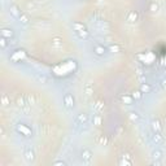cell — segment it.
<instances>
[{
    "instance_id": "obj_39",
    "label": "cell",
    "mask_w": 166,
    "mask_h": 166,
    "mask_svg": "<svg viewBox=\"0 0 166 166\" xmlns=\"http://www.w3.org/2000/svg\"><path fill=\"white\" fill-rule=\"evenodd\" d=\"M96 1H97V3H104L105 0H96Z\"/></svg>"
},
{
    "instance_id": "obj_6",
    "label": "cell",
    "mask_w": 166,
    "mask_h": 166,
    "mask_svg": "<svg viewBox=\"0 0 166 166\" xmlns=\"http://www.w3.org/2000/svg\"><path fill=\"white\" fill-rule=\"evenodd\" d=\"M74 105H75V100H74V96L71 93H65L64 95V106L65 109L68 110H73Z\"/></svg>"
},
{
    "instance_id": "obj_36",
    "label": "cell",
    "mask_w": 166,
    "mask_h": 166,
    "mask_svg": "<svg viewBox=\"0 0 166 166\" xmlns=\"http://www.w3.org/2000/svg\"><path fill=\"white\" fill-rule=\"evenodd\" d=\"M152 165H155V166H161V165H162V161H161V160H152Z\"/></svg>"
},
{
    "instance_id": "obj_2",
    "label": "cell",
    "mask_w": 166,
    "mask_h": 166,
    "mask_svg": "<svg viewBox=\"0 0 166 166\" xmlns=\"http://www.w3.org/2000/svg\"><path fill=\"white\" fill-rule=\"evenodd\" d=\"M34 27H37L39 29V30H51L52 29V22L51 21H48V19H44V18H38V19H35L34 21Z\"/></svg>"
},
{
    "instance_id": "obj_21",
    "label": "cell",
    "mask_w": 166,
    "mask_h": 166,
    "mask_svg": "<svg viewBox=\"0 0 166 166\" xmlns=\"http://www.w3.org/2000/svg\"><path fill=\"white\" fill-rule=\"evenodd\" d=\"M1 37H4V38L11 40V39L14 37V31H13L12 29H3L1 30Z\"/></svg>"
},
{
    "instance_id": "obj_22",
    "label": "cell",
    "mask_w": 166,
    "mask_h": 166,
    "mask_svg": "<svg viewBox=\"0 0 166 166\" xmlns=\"http://www.w3.org/2000/svg\"><path fill=\"white\" fill-rule=\"evenodd\" d=\"M75 35L79 39H83V40H86V39H88L90 38V31L87 30H80V31H75Z\"/></svg>"
},
{
    "instance_id": "obj_11",
    "label": "cell",
    "mask_w": 166,
    "mask_h": 166,
    "mask_svg": "<svg viewBox=\"0 0 166 166\" xmlns=\"http://www.w3.org/2000/svg\"><path fill=\"white\" fill-rule=\"evenodd\" d=\"M51 47H52V50H55V51L61 50V48L64 47V42H63V39L58 38V37L52 38V40H51Z\"/></svg>"
},
{
    "instance_id": "obj_41",
    "label": "cell",
    "mask_w": 166,
    "mask_h": 166,
    "mask_svg": "<svg viewBox=\"0 0 166 166\" xmlns=\"http://www.w3.org/2000/svg\"><path fill=\"white\" fill-rule=\"evenodd\" d=\"M153 1H155V3H156V1H157V0H153Z\"/></svg>"
},
{
    "instance_id": "obj_4",
    "label": "cell",
    "mask_w": 166,
    "mask_h": 166,
    "mask_svg": "<svg viewBox=\"0 0 166 166\" xmlns=\"http://www.w3.org/2000/svg\"><path fill=\"white\" fill-rule=\"evenodd\" d=\"M134 164V160H132V156L127 153V152H125V153H122L119 156L118 158V165L119 166H131Z\"/></svg>"
},
{
    "instance_id": "obj_1",
    "label": "cell",
    "mask_w": 166,
    "mask_h": 166,
    "mask_svg": "<svg viewBox=\"0 0 166 166\" xmlns=\"http://www.w3.org/2000/svg\"><path fill=\"white\" fill-rule=\"evenodd\" d=\"M24 158L25 161L27 162V164H32V162L35 161V158H37V153H35L34 148L31 147V145L26 144L25 148H24Z\"/></svg>"
},
{
    "instance_id": "obj_33",
    "label": "cell",
    "mask_w": 166,
    "mask_h": 166,
    "mask_svg": "<svg viewBox=\"0 0 166 166\" xmlns=\"http://www.w3.org/2000/svg\"><path fill=\"white\" fill-rule=\"evenodd\" d=\"M149 9H151V12H153V13H156V12H158V5L156 4V3L153 1L151 4V6H149Z\"/></svg>"
},
{
    "instance_id": "obj_15",
    "label": "cell",
    "mask_w": 166,
    "mask_h": 166,
    "mask_svg": "<svg viewBox=\"0 0 166 166\" xmlns=\"http://www.w3.org/2000/svg\"><path fill=\"white\" fill-rule=\"evenodd\" d=\"M138 18H139L138 12H136V11H130L129 14H127V17H126V21H127L129 24H135V22L138 21Z\"/></svg>"
},
{
    "instance_id": "obj_38",
    "label": "cell",
    "mask_w": 166,
    "mask_h": 166,
    "mask_svg": "<svg viewBox=\"0 0 166 166\" xmlns=\"http://www.w3.org/2000/svg\"><path fill=\"white\" fill-rule=\"evenodd\" d=\"M0 132H1V138L3 139H5V130H4V127H0Z\"/></svg>"
},
{
    "instance_id": "obj_32",
    "label": "cell",
    "mask_w": 166,
    "mask_h": 166,
    "mask_svg": "<svg viewBox=\"0 0 166 166\" xmlns=\"http://www.w3.org/2000/svg\"><path fill=\"white\" fill-rule=\"evenodd\" d=\"M97 142H99L100 145H106V144H108V138H106L105 135H101V136L99 138V140H97Z\"/></svg>"
},
{
    "instance_id": "obj_3",
    "label": "cell",
    "mask_w": 166,
    "mask_h": 166,
    "mask_svg": "<svg viewBox=\"0 0 166 166\" xmlns=\"http://www.w3.org/2000/svg\"><path fill=\"white\" fill-rule=\"evenodd\" d=\"M16 131H17L18 134H21L22 136H25V138H30V136H32L31 129L27 125H25V123H18V125L16 126Z\"/></svg>"
},
{
    "instance_id": "obj_5",
    "label": "cell",
    "mask_w": 166,
    "mask_h": 166,
    "mask_svg": "<svg viewBox=\"0 0 166 166\" xmlns=\"http://www.w3.org/2000/svg\"><path fill=\"white\" fill-rule=\"evenodd\" d=\"M87 122H88V116L84 114V113H80V114H78L75 117V119H74V127L78 130L79 127H82V126L86 125Z\"/></svg>"
},
{
    "instance_id": "obj_16",
    "label": "cell",
    "mask_w": 166,
    "mask_h": 166,
    "mask_svg": "<svg viewBox=\"0 0 166 166\" xmlns=\"http://www.w3.org/2000/svg\"><path fill=\"white\" fill-rule=\"evenodd\" d=\"M16 104H17V106H18L19 109L25 108L26 105H30V104L27 103V100H26V96H22V95L17 96V100H16Z\"/></svg>"
},
{
    "instance_id": "obj_13",
    "label": "cell",
    "mask_w": 166,
    "mask_h": 166,
    "mask_svg": "<svg viewBox=\"0 0 166 166\" xmlns=\"http://www.w3.org/2000/svg\"><path fill=\"white\" fill-rule=\"evenodd\" d=\"M92 51H93V53H95L96 56H99V57H101V56H104V55L106 53V48L104 47V45H101V44H95L92 47Z\"/></svg>"
},
{
    "instance_id": "obj_19",
    "label": "cell",
    "mask_w": 166,
    "mask_h": 166,
    "mask_svg": "<svg viewBox=\"0 0 166 166\" xmlns=\"http://www.w3.org/2000/svg\"><path fill=\"white\" fill-rule=\"evenodd\" d=\"M129 118L131 119V122H134V123H138V122H140V119H142V117L140 114H139L138 112H129Z\"/></svg>"
},
{
    "instance_id": "obj_8",
    "label": "cell",
    "mask_w": 166,
    "mask_h": 166,
    "mask_svg": "<svg viewBox=\"0 0 166 166\" xmlns=\"http://www.w3.org/2000/svg\"><path fill=\"white\" fill-rule=\"evenodd\" d=\"M34 78L38 83H42V84H48L51 82V78L44 73H34Z\"/></svg>"
},
{
    "instance_id": "obj_27",
    "label": "cell",
    "mask_w": 166,
    "mask_h": 166,
    "mask_svg": "<svg viewBox=\"0 0 166 166\" xmlns=\"http://www.w3.org/2000/svg\"><path fill=\"white\" fill-rule=\"evenodd\" d=\"M108 50H109V52H112V53H119V52H121V47H119L118 44H109Z\"/></svg>"
},
{
    "instance_id": "obj_10",
    "label": "cell",
    "mask_w": 166,
    "mask_h": 166,
    "mask_svg": "<svg viewBox=\"0 0 166 166\" xmlns=\"http://www.w3.org/2000/svg\"><path fill=\"white\" fill-rule=\"evenodd\" d=\"M151 130L152 132H160V134H162V125L158 118H153L151 121Z\"/></svg>"
},
{
    "instance_id": "obj_30",
    "label": "cell",
    "mask_w": 166,
    "mask_h": 166,
    "mask_svg": "<svg viewBox=\"0 0 166 166\" xmlns=\"http://www.w3.org/2000/svg\"><path fill=\"white\" fill-rule=\"evenodd\" d=\"M26 100H27V103L30 104V105H35V104H37V99H35L34 93H29V95H26Z\"/></svg>"
},
{
    "instance_id": "obj_35",
    "label": "cell",
    "mask_w": 166,
    "mask_h": 166,
    "mask_svg": "<svg viewBox=\"0 0 166 166\" xmlns=\"http://www.w3.org/2000/svg\"><path fill=\"white\" fill-rule=\"evenodd\" d=\"M26 5H27V8H29V9H32V11H35V9L38 8V6L35 5L32 1H27V4H26Z\"/></svg>"
},
{
    "instance_id": "obj_34",
    "label": "cell",
    "mask_w": 166,
    "mask_h": 166,
    "mask_svg": "<svg viewBox=\"0 0 166 166\" xmlns=\"http://www.w3.org/2000/svg\"><path fill=\"white\" fill-rule=\"evenodd\" d=\"M53 165H55V166H66L68 164H66V162H65L64 160H58V161H55Z\"/></svg>"
},
{
    "instance_id": "obj_31",
    "label": "cell",
    "mask_w": 166,
    "mask_h": 166,
    "mask_svg": "<svg viewBox=\"0 0 166 166\" xmlns=\"http://www.w3.org/2000/svg\"><path fill=\"white\" fill-rule=\"evenodd\" d=\"M8 40L9 39H6V38H4V37H1V39H0V47L3 48V50H5L6 47H8Z\"/></svg>"
},
{
    "instance_id": "obj_12",
    "label": "cell",
    "mask_w": 166,
    "mask_h": 166,
    "mask_svg": "<svg viewBox=\"0 0 166 166\" xmlns=\"http://www.w3.org/2000/svg\"><path fill=\"white\" fill-rule=\"evenodd\" d=\"M83 93L86 97H91L93 93V83L91 82V80H88V82L84 83L83 86Z\"/></svg>"
},
{
    "instance_id": "obj_37",
    "label": "cell",
    "mask_w": 166,
    "mask_h": 166,
    "mask_svg": "<svg viewBox=\"0 0 166 166\" xmlns=\"http://www.w3.org/2000/svg\"><path fill=\"white\" fill-rule=\"evenodd\" d=\"M161 87L166 91V77L164 78V79H161Z\"/></svg>"
},
{
    "instance_id": "obj_24",
    "label": "cell",
    "mask_w": 166,
    "mask_h": 166,
    "mask_svg": "<svg viewBox=\"0 0 166 166\" xmlns=\"http://www.w3.org/2000/svg\"><path fill=\"white\" fill-rule=\"evenodd\" d=\"M101 122H103V118H101V116H100V113L93 114V117H92V125L100 126V125H101Z\"/></svg>"
},
{
    "instance_id": "obj_17",
    "label": "cell",
    "mask_w": 166,
    "mask_h": 166,
    "mask_svg": "<svg viewBox=\"0 0 166 166\" xmlns=\"http://www.w3.org/2000/svg\"><path fill=\"white\" fill-rule=\"evenodd\" d=\"M9 12H11V14L13 16L14 18H17L18 19V17L22 14V12L19 11V8L16 4H11V6H9Z\"/></svg>"
},
{
    "instance_id": "obj_20",
    "label": "cell",
    "mask_w": 166,
    "mask_h": 166,
    "mask_svg": "<svg viewBox=\"0 0 166 166\" xmlns=\"http://www.w3.org/2000/svg\"><path fill=\"white\" fill-rule=\"evenodd\" d=\"M71 29H73V31H80V30H86V25L83 24V22H73L71 24Z\"/></svg>"
},
{
    "instance_id": "obj_9",
    "label": "cell",
    "mask_w": 166,
    "mask_h": 166,
    "mask_svg": "<svg viewBox=\"0 0 166 166\" xmlns=\"http://www.w3.org/2000/svg\"><path fill=\"white\" fill-rule=\"evenodd\" d=\"M151 140L156 145H161L165 143L164 136H162V134H160V132H151Z\"/></svg>"
},
{
    "instance_id": "obj_26",
    "label": "cell",
    "mask_w": 166,
    "mask_h": 166,
    "mask_svg": "<svg viewBox=\"0 0 166 166\" xmlns=\"http://www.w3.org/2000/svg\"><path fill=\"white\" fill-rule=\"evenodd\" d=\"M18 21H19V24L24 25V26H27L29 24H30V19H29V17L26 14H24V13L18 17Z\"/></svg>"
},
{
    "instance_id": "obj_14",
    "label": "cell",
    "mask_w": 166,
    "mask_h": 166,
    "mask_svg": "<svg viewBox=\"0 0 166 166\" xmlns=\"http://www.w3.org/2000/svg\"><path fill=\"white\" fill-rule=\"evenodd\" d=\"M104 108H105V104H104L103 100H96V101L92 104V109L95 113H101Z\"/></svg>"
},
{
    "instance_id": "obj_23",
    "label": "cell",
    "mask_w": 166,
    "mask_h": 166,
    "mask_svg": "<svg viewBox=\"0 0 166 166\" xmlns=\"http://www.w3.org/2000/svg\"><path fill=\"white\" fill-rule=\"evenodd\" d=\"M121 101L123 104H126V105H131V104L134 103V99H132L131 95H122L121 96Z\"/></svg>"
},
{
    "instance_id": "obj_25",
    "label": "cell",
    "mask_w": 166,
    "mask_h": 166,
    "mask_svg": "<svg viewBox=\"0 0 166 166\" xmlns=\"http://www.w3.org/2000/svg\"><path fill=\"white\" fill-rule=\"evenodd\" d=\"M140 91L143 93H151L152 92V86L151 84H148V83H142Z\"/></svg>"
},
{
    "instance_id": "obj_40",
    "label": "cell",
    "mask_w": 166,
    "mask_h": 166,
    "mask_svg": "<svg viewBox=\"0 0 166 166\" xmlns=\"http://www.w3.org/2000/svg\"><path fill=\"white\" fill-rule=\"evenodd\" d=\"M165 77H166V69H165Z\"/></svg>"
},
{
    "instance_id": "obj_18",
    "label": "cell",
    "mask_w": 166,
    "mask_h": 166,
    "mask_svg": "<svg viewBox=\"0 0 166 166\" xmlns=\"http://www.w3.org/2000/svg\"><path fill=\"white\" fill-rule=\"evenodd\" d=\"M151 157H152V160H162V157H164V152H162L161 149L156 148V149L152 151Z\"/></svg>"
},
{
    "instance_id": "obj_7",
    "label": "cell",
    "mask_w": 166,
    "mask_h": 166,
    "mask_svg": "<svg viewBox=\"0 0 166 166\" xmlns=\"http://www.w3.org/2000/svg\"><path fill=\"white\" fill-rule=\"evenodd\" d=\"M80 158H82L83 164H86V165L91 164V161H92V158H93L92 151H91V149H88V148H84L83 151L80 152Z\"/></svg>"
},
{
    "instance_id": "obj_28",
    "label": "cell",
    "mask_w": 166,
    "mask_h": 166,
    "mask_svg": "<svg viewBox=\"0 0 166 166\" xmlns=\"http://www.w3.org/2000/svg\"><path fill=\"white\" fill-rule=\"evenodd\" d=\"M9 104H11V99H9V96L6 95V93H3L1 95V105L5 108V106H8Z\"/></svg>"
},
{
    "instance_id": "obj_29",
    "label": "cell",
    "mask_w": 166,
    "mask_h": 166,
    "mask_svg": "<svg viewBox=\"0 0 166 166\" xmlns=\"http://www.w3.org/2000/svg\"><path fill=\"white\" fill-rule=\"evenodd\" d=\"M131 96H132V99H134V100H142L143 92H142L140 90H135V91H132Z\"/></svg>"
}]
</instances>
